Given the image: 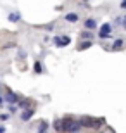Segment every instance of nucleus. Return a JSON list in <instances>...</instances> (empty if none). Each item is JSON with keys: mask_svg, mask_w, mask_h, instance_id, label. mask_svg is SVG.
I'll use <instances>...</instances> for the list:
<instances>
[{"mask_svg": "<svg viewBox=\"0 0 126 133\" xmlns=\"http://www.w3.org/2000/svg\"><path fill=\"white\" fill-rule=\"evenodd\" d=\"M105 123V119L104 118H92V116H83L81 119H79V124H81V128L83 126H87V128H100L102 124Z\"/></svg>", "mask_w": 126, "mask_h": 133, "instance_id": "1", "label": "nucleus"}, {"mask_svg": "<svg viewBox=\"0 0 126 133\" xmlns=\"http://www.w3.org/2000/svg\"><path fill=\"white\" fill-rule=\"evenodd\" d=\"M4 97V102H7V104H10V105H14V104H17L19 102V97H17V94H14L12 90H5V94L2 95Z\"/></svg>", "mask_w": 126, "mask_h": 133, "instance_id": "2", "label": "nucleus"}, {"mask_svg": "<svg viewBox=\"0 0 126 133\" xmlns=\"http://www.w3.org/2000/svg\"><path fill=\"white\" fill-rule=\"evenodd\" d=\"M69 43H71V38H69L68 35H57L54 38V45L55 47H68Z\"/></svg>", "mask_w": 126, "mask_h": 133, "instance_id": "3", "label": "nucleus"}, {"mask_svg": "<svg viewBox=\"0 0 126 133\" xmlns=\"http://www.w3.org/2000/svg\"><path fill=\"white\" fill-rule=\"evenodd\" d=\"M111 31H112L111 23H104V24L100 26V33H98V38H100V40L109 38V36H111Z\"/></svg>", "mask_w": 126, "mask_h": 133, "instance_id": "4", "label": "nucleus"}, {"mask_svg": "<svg viewBox=\"0 0 126 133\" xmlns=\"http://www.w3.org/2000/svg\"><path fill=\"white\" fill-rule=\"evenodd\" d=\"M73 123H74L73 116H66L64 119H61V131H68L69 133V130H71Z\"/></svg>", "mask_w": 126, "mask_h": 133, "instance_id": "5", "label": "nucleus"}, {"mask_svg": "<svg viewBox=\"0 0 126 133\" xmlns=\"http://www.w3.org/2000/svg\"><path fill=\"white\" fill-rule=\"evenodd\" d=\"M33 114H35L33 109H24V111L21 112V121H29V119L33 118Z\"/></svg>", "mask_w": 126, "mask_h": 133, "instance_id": "6", "label": "nucleus"}, {"mask_svg": "<svg viewBox=\"0 0 126 133\" xmlns=\"http://www.w3.org/2000/svg\"><path fill=\"white\" fill-rule=\"evenodd\" d=\"M95 28H97V21L93 19V17L85 19V30H95Z\"/></svg>", "mask_w": 126, "mask_h": 133, "instance_id": "7", "label": "nucleus"}, {"mask_svg": "<svg viewBox=\"0 0 126 133\" xmlns=\"http://www.w3.org/2000/svg\"><path fill=\"white\" fill-rule=\"evenodd\" d=\"M64 19L68 21V23H76V21L79 19V16H78V12H69V14H66Z\"/></svg>", "mask_w": 126, "mask_h": 133, "instance_id": "8", "label": "nucleus"}, {"mask_svg": "<svg viewBox=\"0 0 126 133\" xmlns=\"http://www.w3.org/2000/svg\"><path fill=\"white\" fill-rule=\"evenodd\" d=\"M123 45H124V40L117 38V40H114V42H112V49H114V50H121Z\"/></svg>", "mask_w": 126, "mask_h": 133, "instance_id": "9", "label": "nucleus"}, {"mask_svg": "<svg viewBox=\"0 0 126 133\" xmlns=\"http://www.w3.org/2000/svg\"><path fill=\"white\" fill-rule=\"evenodd\" d=\"M47 131H49V123H47V121H40L38 133H47Z\"/></svg>", "mask_w": 126, "mask_h": 133, "instance_id": "10", "label": "nucleus"}, {"mask_svg": "<svg viewBox=\"0 0 126 133\" xmlns=\"http://www.w3.org/2000/svg\"><path fill=\"white\" fill-rule=\"evenodd\" d=\"M29 102H33V100H29V99H23L21 102H17V105L19 107H23V109H31V104Z\"/></svg>", "mask_w": 126, "mask_h": 133, "instance_id": "11", "label": "nucleus"}, {"mask_svg": "<svg viewBox=\"0 0 126 133\" xmlns=\"http://www.w3.org/2000/svg\"><path fill=\"white\" fill-rule=\"evenodd\" d=\"M90 47H92V42H90V40H87V42H85V40H83L81 43L78 45V49H79V50H85V49H90Z\"/></svg>", "mask_w": 126, "mask_h": 133, "instance_id": "12", "label": "nucleus"}, {"mask_svg": "<svg viewBox=\"0 0 126 133\" xmlns=\"http://www.w3.org/2000/svg\"><path fill=\"white\" fill-rule=\"evenodd\" d=\"M19 19H21L19 12H12V14H9V21H12V23H17Z\"/></svg>", "mask_w": 126, "mask_h": 133, "instance_id": "13", "label": "nucleus"}, {"mask_svg": "<svg viewBox=\"0 0 126 133\" xmlns=\"http://www.w3.org/2000/svg\"><path fill=\"white\" fill-rule=\"evenodd\" d=\"M92 36H93V33H90V31H87V30L81 33V38L83 40H92Z\"/></svg>", "mask_w": 126, "mask_h": 133, "instance_id": "14", "label": "nucleus"}, {"mask_svg": "<svg viewBox=\"0 0 126 133\" xmlns=\"http://www.w3.org/2000/svg\"><path fill=\"white\" fill-rule=\"evenodd\" d=\"M35 73H36V74H42V62H40V61H36V62H35Z\"/></svg>", "mask_w": 126, "mask_h": 133, "instance_id": "15", "label": "nucleus"}, {"mask_svg": "<svg viewBox=\"0 0 126 133\" xmlns=\"http://www.w3.org/2000/svg\"><path fill=\"white\" fill-rule=\"evenodd\" d=\"M54 130L55 131H61V119H54Z\"/></svg>", "mask_w": 126, "mask_h": 133, "instance_id": "16", "label": "nucleus"}, {"mask_svg": "<svg viewBox=\"0 0 126 133\" xmlns=\"http://www.w3.org/2000/svg\"><path fill=\"white\" fill-rule=\"evenodd\" d=\"M7 119H9V114H7V112L0 114V121H7Z\"/></svg>", "mask_w": 126, "mask_h": 133, "instance_id": "17", "label": "nucleus"}, {"mask_svg": "<svg viewBox=\"0 0 126 133\" xmlns=\"http://www.w3.org/2000/svg\"><path fill=\"white\" fill-rule=\"evenodd\" d=\"M0 133H5V126L4 124H0Z\"/></svg>", "mask_w": 126, "mask_h": 133, "instance_id": "18", "label": "nucleus"}, {"mask_svg": "<svg viewBox=\"0 0 126 133\" xmlns=\"http://www.w3.org/2000/svg\"><path fill=\"white\" fill-rule=\"evenodd\" d=\"M121 9H126V0H123V2H121Z\"/></svg>", "mask_w": 126, "mask_h": 133, "instance_id": "19", "label": "nucleus"}, {"mask_svg": "<svg viewBox=\"0 0 126 133\" xmlns=\"http://www.w3.org/2000/svg\"><path fill=\"white\" fill-rule=\"evenodd\" d=\"M121 24L124 26V30H126V17H123V21H121Z\"/></svg>", "mask_w": 126, "mask_h": 133, "instance_id": "20", "label": "nucleus"}, {"mask_svg": "<svg viewBox=\"0 0 126 133\" xmlns=\"http://www.w3.org/2000/svg\"><path fill=\"white\" fill-rule=\"evenodd\" d=\"M4 104V97H2V92H0V105Z\"/></svg>", "mask_w": 126, "mask_h": 133, "instance_id": "21", "label": "nucleus"}]
</instances>
